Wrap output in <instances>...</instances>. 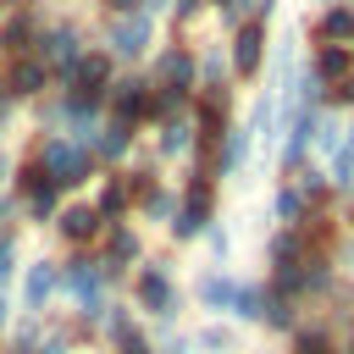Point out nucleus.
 Masks as SVG:
<instances>
[{"label":"nucleus","instance_id":"obj_1","mask_svg":"<svg viewBox=\"0 0 354 354\" xmlns=\"http://www.w3.org/2000/svg\"><path fill=\"white\" fill-rule=\"evenodd\" d=\"M116 271H105L100 260H66L61 271H55V288L61 293H72L77 304H83V315H100L105 310V282H111Z\"/></svg>","mask_w":354,"mask_h":354},{"label":"nucleus","instance_id":"obj_2","mask_svg":"<svg viewBox=\"0 0 354 354\" xmlns=\"http://www.w3.org/2000/svg\"><path fill=\"white\" fill-rule=\"evenodd\" d=\"M44 177H50L55 188L83 183V177H88V155H83L77 144H66V138H50V144H44Z\"/></svg>","mask_w":354,"mask_h":354},{"label":"nucleus","instance_id":"obj_3","mask_svg":"<svg viewBox=\"0 0 354 354\" xmlns=\"http://www.w3.org/2000/svg\"><path fill=\"white\" fill-rule=\"evenodd\" d=\"M171 304H177V288H171V277H166V266H155V271H144L138 277V310L144 315H171Z\"/></svg>","mask_w":354,"mask_h":354},{"label":"nucleus","instance_id":"obj_4","mask_svg":"<svg viewBox=\"0 0 354 354\" xmlns=\"http://www.w3.org/2000/svg\"><path fill=\"white\" fill-rule=\"evenodd\" d=\"M105 83H111V55H83V61L72 66V77H66V88L83 94V100H100Z\"/></svg>","mask_w":354,"mask_h":354},{"label":"nucleus","instance_id":"obj_5","mask_svg":"<svg viewBox=\"0 0 354 354\" xmlns=\"http://www.w3.org/2000/svg\"><path fill=\"white\" fill-rule=\"evenodd\" d=\"M260 50H266V28H260V17H249V22L232 33V66L249 77V72L260 66Z\"/></svg>","mask_w":354,"mask_h":354},{"label":"nucleus","instance_id":"obj_6","mask_svg":"<svg viewBox=\"0 0 354 354\" xmlns=\"http://www.w3.org/2000/svg\"><path fill=\"white\" fill-rule=\"evenodd\" d=\"M194 72H199V66H194V55H188V50H166V55L155 61V77L166 83V94H183V88L194 83Z\"/></svg>","mask_w":354,"mask_h":354},{"label":"nucleus","instance_id":"obj_7","mask_svg":"<svg viewBox=\"0 0 354 354\" xmlns=\"http://www.w3.org/2000/svg\"><path fill=\"white\" fill-rule=\"evenodd\" d=\"M149 44V17H122V22H111V50L116 55H138Z\"/></svg>","mask_w":354,"mask_h":354},{"label":"nucleus","instance_id":"obj_8","mask_svg":"<svg viewBox=\"0 0 354 354\" xmlns=\"http://www.w3.org/2000/svg\"><path fill=\"white\" fill-rule=\"evenodd\" d=\"M44 55L61 66V77H72V66L83 61V50H77V33H72V28H50V33H44Z\"/></svg>","mask_w":354,"mask_h":354},{"label":"nucleus","instance_id":"obj_9","mask_svg":"<svg viewBox=\"0 0 354 354\" xmlns=\"http://www.w3.org/2000/svg\"><path fill=\"white\" fill-rule=\"evenodd\" d=\"M205 216H210V188H205V183H194L188 210L171 221V232H177V238H194V232H205Z\"/></svg>","mask_w":354,"mask_h":354},{"label":"nucleus","instance_id":"obj_10","mask_svg":"<svg viewBox=\"0 0 354 354\" xmlns=\"http://www.w3.org/2000/svg\"><path fill=\"white\" fill-rule=\"evenodd\" d=\"M44 61H17L11 66V77H6V94H17V100H28V94H39L44 88Z\"/></svg>","mask_w":354,"mask_h":354},{"label":"nucleus","instance_id":"obj_11","mask_svg":"<svg viewBox=\"0 0 354 354\" xmlns=\"http://www.w3.org/2000/svg\"><path fill=\"white\" fill-rule=\"evenodd\" d=\"M55 227H61V232H66L72 243H88V238L100 232V210H88V205H72V210H66V216H61Z\"/></svg>","mask_w":354,"mask_h":354},{"label":"nucleus","instance_id":"obj_12","mask_svg":"<svg viewBox=\"0 0 354 354\" xmlns=\"http://www.w3.org/2000/svg\"><path fill=\"white\" fill-rule=\"evenodd\" d=\"M50 293H55V266H50V260L28 266V293H22V304H28V310H44Z\"/></svg>","mask_w":354,"mask_h":354},{"label":"nucleus","instance_id":"obj_13","mask_svg":"<svg viewBox=\"0 0 354 354\" xmlns=\"http://www.w3.org/2000/svg\"><path fill=\"white\" fill-rule=\"evenodd\" d=\"M348 66H354V61H348V50H343V44H326V50L315 55V83H343V77H348Z\"/></svg>","mask_w":354,"mask_h":354},{"label":"nucleus","instance_id":"obj_14","mask_svg":"<svg viewBox=\"0 0 354 354\" xmlns=\"http://www.w3.org/2000/svg\"><path fill=\"white\" fill-rule=\"evenodd\" d=\"M111 100H116V122H133V116H144V111H149L144 83H116V88H111Z\"/></svg>","mask_w":354,"mask_h":354},{"label":"nucleus","instance_id":"obj_15","mask_svg":"<svg viewBox=\"0 0 354 354\" xmlns=\"http://www.w3.org/2000/svg\"><path fill=\"white\" fill-rule=\"evenodd\" d=\"M260 321H266L271 332H293V326H299V310H293V299H288V293H266Z\"/></svg>","mask_w":354,"mask_h":354},{"label":"nucleus","instance_id":"obj_16","mask_svg":"<svg viewBox=\"0 0 354 354\" xmlns=\"http://www.w3.org/2000/svg\"><path fill=\"white\" fill-rule=\"evenodd\" d=\"M232 293H238V282H232L227 271H216V277H205V282H199V304H205V310H227V304H232Z\"/></svg>","mask_w":354,"mask_h":354},{"label":"nucleus","instance_id":"obj_17","mask_svg":"<svg viewBox=\"0 0 354 354\" xmlns=\"http://www.w3.org/2000/svg\"><path fill=\"white\" fill-rule=\"evenodd\" d=\"M127 260H138V232L111 227V254H105V271H116V266H127Z\"/></svg>","mask_w":354,"mask_h":354},{"label":"nucleus","instance_id":"obj_18","mask_svg":"<svg viewBox=\"0 0 354 354\" xmlns=\"http://www.w3.org/2000/svg\"><path fill=\"white\" fill-rule=\"evenodd\" d=\"M260 310H266V293H260V288H243V282H238V293H232L227 315H238V321H260Z\"/></svg>","mask_w":354,"mask_h":354},{"label":"nucleus","instance_id":"obj_19","mask_svg":"<svg viewBox=\"0 0 354 354\" xmlns=\"http://www.w3.org/2000/svg\"><path fill=\"white\" fill-rule=\"evenodd\" d=\"M288 354H337V348H332V332L326 326H304V332H293V348Z\"/></svg>","mask_w":354,"mask_h":354},{"label":"nucleus","instance_id":"obj_20","mask_svg":"<svg viewBox=\"0 0 354 354\" xmlns=\"http://www.w3.org/2000/svg\"><path fill=\"white\" fill-rule=\"evenodd\" d=\"M28 39H33V22H28V17H11V22L0 28V50H6V55H22Z\"/></svg>","mask_w":354,"mask_h":354},{"label":"nucleus","instance_id":"obj_21","mask_svg":"<svg viewBox=\"0 0 354 354\" xmlns=\"http://www.w3.org/2000/svg\"><path fill=\"white\" fill-rule=\"evenodd\" d=\"M354 33V11H343V6H326L321 11V39L332 44V39H348Z\"/></svg>","mask_w":354,"mask_h":354},{"label":"nucleus","instance_id":"obj_22","mask_svg":"<svg viewBox=\"0 0 354 354\" xmlns=\"http://www.w3.org/2000/svg\"><path fill=\"white\" fill-rule=\"evenodd\" d=\"M127 199H133V177H116V183H105L100 210H105V216H116V210H127Z\"/></svg>","mask_w":354,"mask_h":354},{"label":"nucleus","instance_id":"obj_23","mask_svg":"<svg viewBox=\"0 0 354 354\" xmlns=\"http://www.w3.org/2000/svg\"><path fill=\"white\" fill-rule=\"evenodd\" d=\"M249 155V133H227V144H221V160H216V171H232L238 160Z\"/></svg>","mask_w":354,"mask_h":354},{"label":"nucleus","instance_id":"obj_24","mask_svg":"<svg viewBox=\"0 0 354 354\" xmlns=\"http://www.w3.org/2000/svg\"><path fill=\"white\" fill-rule=\"evenodd\" d=\"M199 348H210V354H227L238 337H232V326H199V337H194Z\"/></svg>","mask_w":354,"mask_h":354},{"label":"nucleus","instance_id":"obj_25","mask_svg":"<svg viewBox=\"0 0 354 354\" xmlns=\"http://www.w3.org/2000/svg\"><path fill=\"white\" fill-rule=\"evenodd\" d=\"M277 216H282V221H299V216H304V194H299V188H277Z\"/></svg>","mask_w":354,"mask_h":354},{"label":"nucleus","instance_id":"obj_26","mask_svg":"<svg viewBox=\"0 0 354 354\" xmlns=\"http://www.w3.org/2000/svg\"><path fill=\"white\" fill-rule=\"evenodd\" d=\"M122 149H127V122H111L100 133V155H122Z\"/></svg>","mask_w":354,"mask_h":354},{"label":"nucleus","instance_id":"obj_27","mask_svg":"<svg viewBox=\"0 0 354 354\" xmlns=\"http://www.w3.org/2000/svg\"><path fill=\"white\" fill-rule=\"evenodd\" d=\"M160 149H166V155L188 149V122H171V127H166V138H160Z\"/></svg>","mask_w":354,"mask_h":354},{"label":"nucleus","instance_id":"obj_28","mask_svg":"<svg viewBox=\"0 0 354 354\" xmlns=\"http://www.w3.org/2000/svg\"><path fill=\"white\" fill-rule=\"evenodd\" d=\"M11 254H17V238H11V232H0V282L11 277Z\"/></svg>","mask_w":354,"mask_h":354},{"label":"nucleus","instance_id":"obj_29","mask_svg":"<svg viewBox=\"0 0 354 354\" xmlns=\"http://www.w3.org/2000/svg\"><path fill=\"white\" fill-rule=\"evenodd\" d=\"M144 210H149V216H166V210H171V194H160V188L144 194Z\"/></svg>","mask_w":354,"mask_h":354},{"label":"nucleus","instance_id":"obj_30","mask_svg":"<svg viewBox=\"0 0 354 354\" xmlns=\"http://www.w3.org/2000/svg\"><path fill=\"white\" fill-rule=\"evenodd\" d=\"M332 100H337V105H354V72L337 83V94H332Z\"/></svg>","mask_w":354,"mask_h":354},{"label":"nucleus","instance_id":"obj_31","mask_svg":"<svg viewBox=\"0 0 354 354\" xmlns=\"http://www.w3.org/2000/svg\"><path fill=\"white\" fill-rule=\"evenodd\" d=\"M199 6H205V0H177V11H183V17H194Z\"/></svg>","mask_w":354,"mask_h":354},{"label":"nucleus","instance_id":"obj_32","mask_svg":"<svg viewBox=\"0 0 354 354\" xmlns=\"http://www.w3.org/2000/svg\"><path fill=\"white\" fill-rule=\"evenodd\" d=\"M337 354H354V326H348V337H343V348Z\"/></svg>","mask_w":354,"mask_h":354},{"label":"nucleus","instance_id":"obj_33","mask_svg":"<svg viewBox=\"0 0 354 354\" xmlns=\"http://www.w3.org/2000/svg\"><path fill=\"white\" fill-rule=\"evenodd\" d=\"M160 6H166V0H144V11H160Z\"/></svg>","mask_w":354,"mask_h":354},{"label":"nucleus","instance_id":"obj_34","mask_svg":"<svg viewBox=\"0 0 354 354\" xmlns=\"http://www.w3.org/2000/svg\"><path fill=\"white\" fill-rule=\"evenodd\" d=\"M6 315H11V304H6V299H0V326H6Z\"/></svg>","mask_w":354,"mask_h":354},{"label":"nucleus","instance_id":"obj_35","mask_svg":"<svg viewBox=\"0 0 354 354\" xmlns=\"http://www.w3.org/2000/svg\"><path fill=\"white\" fill-rule=\"evenodd\" d=\"M249 6H254V11H271V0H249Z\"/></svg>","mask_w":354,"mask_h":354},{"label":"nucleus","instance_id":"obj_36","mask_svg":"<svg viewBox=\"0 0 354 354\" xmlns=\"http://www.w3.org/2000/svg\"><path fill=\"white\" fill-rule=\"evenodd\" d=\"M221 6H232V11H238V6H243V0H221Z\"/></svg>","mask_w":354,"mask_h":354}]
</instances>
